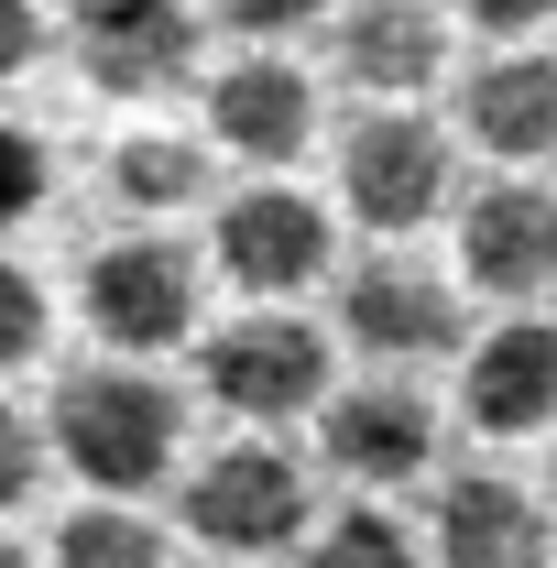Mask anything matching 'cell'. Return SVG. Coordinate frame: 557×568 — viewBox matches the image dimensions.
Here are the masks:
<instances>
[{"instance_id":"obj_1","label":"cell","mask_w":557,"mask_h":568,"mask_svg":"<svg viewBox=\"0 0 557 568\" xmlns=\"http://www.w3.org/2000/svg\"><path fill=\"white\" fill-rule=\"evenodd\" d=\"M33 426H44V459H67L99 503H142L186 459V394L153 361H110V351L55 372V405Z\"/></svg>"},{"instance_id":"obj_2","label":"cell","mask_w":557,"mask_h":568,"mask_svg":"<svg viewBox=\"0 0 557 568\" xmlns=\"http://www.w3.org/2000/svg\"><path fill=\"white\" fill-rule=\"evenodd\" d=\"M175 525L230 568H263V558H295L306 547V525H317V481H306V459L284 448V437H219L209 459H186L175 470Z\"/></svg>"},{"instance_id":"obj_3","label":"cell","mask_w":557,"mask_h":568,"mask_svg":"<svg viewBox=\"0 0 557 568\" xmlns=\"http://www.w3.org/2000/svg\"><path fill=\"white\" fill-rule=\"evenodd\" d=\"M328 383H340L328 328H317V317H295V306H241L230 328L198 339V394H209L241 437H284L295 416H317V405H328Z\"/></svg>"},{"instance_id":"obj_4","label":"cell","mask_w":557,"mask_h":568,"mask_svg":"<svg viewBox=\"0 0 557 568\" xmlns=\"http://www.w3.org/2000/svg\"><path fill=\"white\" fill-rule=\"evenodd\" d=\"M77 306H88V328H99L110 361H164V351H186L198 317H209V252L175 241V230H132V241H110L88 263Z\"/></svg>"},{"instance_id":"obj_5","label":"cell","mask_w":557,"mask_h":568,"mask_svg":"<svg viewBox=\"0 0 557 568\" xmlns=\"http://www.w3.org/2000/svg\"><path fill=\"white\" fill-rule=\"evenodd\" d=\"M340 209L383 241L459 209V142L426 110H350L340 121Z\"/></svg>"},{"instance_id":"obj_6","label":"cell","mask_w":557,"mask_h":568,"mask_svg":"<svg viewBox=\"0 0 557 568\" xmlns=\"http://www.w3.org/2000/svg\"><path fill=\"white\" fill-rule=\"evenodd\" d=\"M209 263L241 284L252 306H295L306 284L340 274V219L317 209L306 186H284V175H252V186H230V197H219Z\"/></svg>"},{"instance_id":"obj_7","label":"cell","mask_w":557,"mask_h":568,"mask_svg":"<svg viewBox=\"0 0 557 568\" xmlns=\"http://www.w3.org/2000/svg\"><path fill=\"white\" fill-rule=\"evenodd\" d=\"M340 339L383 372H416V361H459L470 351V295L459 274H437L416 252H361L340 274Z\"/></svg>"},{"instance_id":"obj_8","label":"cell","mask_w":557,"mask_h":568,"mask_svg":"<svg viewBox=\"0 0 557 568\" xmlns=\"http://www.w3.org/2000/svg\"><path fill=\"white\" fill-rule=\"evenodd\" d=\"M459 295H492L503 317L557 306V186L547 175H492L459 197Z\"/></svg>"},{"instance_id":"obj_9","label":"cell","mask_w":557,"mask_h":568,"mask_svg":"<svg viewBox=\"0 0 557 568\" xmlns=\"http://www.w3.org/2000/svg\"><path fill=\"white\" fill-rule=\"evenodd\" d=\"M437 448H448V416H437V394L405 383V372L328 383V405H317V459L340 470L350 493H405V481L437 470Z\"/></svg>"},{"instance_id":"obj_10","label":"cell","mask_w":557,"mask_h":568,"mask_svg":"<svg viewBox=\"0 0 557 568\" xmlns=\"http://www.w3.org/2000/svg\"><path fill=\"white\" fill-rule=\"evenodd\" d=\"M426 547L437 568H557V514L514 459H459L426 493Z\"/></svg>"},{"instance_id":"obj_11","label":"cell","mask_w":557,"mask_h":568,"mask_svg":"<svg viewBox=\"0 0 557 568\" xmlns=\"http://www.w3.org/2000/svg\"><path fill=\"white\" fill-rule=\"evenodd\" d=\"M328 67L361 88V110H426V88L448 77V11L437 0H350L328 11Z\"/></svg>"},{"instance_id":"obj_12","label":"cell","mask_w":557,"mask_h":568,"mask_svg":"<svg viewBox=\"0 0 557 568\" xmlns=\"http://www.w3.org/2000/svg\"><path fill=\"white\" fill-rule=\"evenodd\" d=\"M459 426L514 448L557 426V317H492L459 351Z\"/></svg>"},{"instance_id":"obj_13","label":"cell","mask_w":557,"mask_h":568,"mask_svg":"<svg viewBox=\"0 0 557 568\" xmlns=\"http://www.w3.org/2000/svg\"><path fill=\"white\" fill-rule=\"evenodd\" d=\"M470 153H492L503 175L557 164V55L547 44H492L482 67H459V132Z\"/></svg>"},{"instance_id":"obj_14","label":"cell","mask_w":557,"mask_h":568,"mask_svg":"<svg viewBox=\"0 0 557 568\" xmlns=\"http://www.w3.org/2000/svg\"><path fill=\"white\" fill-rule=\"evenodd\" d=\"M198 142L230 153V164H252V175L295 164L317 142V77L295 67V55H230L209 77V132Z\"/></svg>"},{"instance_id":"obj_15","label":"cell","mask_w":557,"mask_h":568,"mask_svg":"<svg viewBox=\"0 0 557 568\" xmlns=\"http://www.w3.org/2000/svg\"><path fill=\"white\" fill-rule=\"evenodd\" d=\"M67 44L110 99H153V88H175V77L198 67L209 22L186 0H88V11H67Z\"/></svg>"},{"instance_id":"obj_16","label":"cell","mask_w":557,"mask_h":568,"mask_svg":"<svg viewBox=\"0 0 557 568\" xmlns=\"http://www.w3.org/2000/svg\"><path fill=\"white\" fill-rule=\"evenodd\" d=\"M110 197L142 219H175L209 197V142L198 132H132L121 153H110Z\"/></svg>"},{"instance_id":"obj_17","label":"cell","mask_w":557,"mask_h":568,"mask_svg":"<svg viewBox=\"0 0 557 568\" xmlns=\"http://www.w3.org/2000/svg\"><path fill=\"white\" fill-rule=\"evenodd\" d=\"M295 568H426V547H416V525H405V514L350 503V514H317V525H306Z\"/></svg>"},{"instance_id":"obj_18","label":"cell","mask_w":557,"mask_h":568,"mask_svg":"<svg viewBox=\"0 0 557 568\" xmlns=\"http://www.w3.org/2000/svg\"><path fill=\"white\" fill-rule=\"evenodd\" d=\"M44 568H164V525L132 503H77L44 547Z\"/></svg>"},{"instance_id":"obj_19","label":"cell","mask_w":557,"mask_h":568,"mask_svg":"<svg viewBox=\"0 0 557 568\" xmlns=\"http://www.w3.org/2000/svg\"><path fill=\"white\" fill-rule=\"evenodd\" d=\"M230 55H284L295 33H328V0H209L198 11Z\"/></svg>"},{"instance_id":"obj_20","label":"cell","mask_w":557,"mask_h":568,"mask_svg":"<svg viewBox=\"0 0 557 568\" xmlns=\"http://www.w3.org/2000/svg\"><path fill=\"white\" fill-rule=\"evenodd\" d=\"M44 328H55V306H44V284L22 274L11 252H0V372H22V361L44 351Z\"/></svg>"},{"instance_id":"obj_21","label":"cell","mask_w":557,"mask_h":568,"mask_svg":"<svg viewBox=\"0 0 557 568\" xmlns=\"http://www.w3.org/2000/svg\"><path fill=\"white\" fill-rule=\"evenodd\" d=\"M44 186H55V164H44V142L22 132V121H0V241H11L22 219L44 209Z\"/></svg>"},{"instance_id":"obj_22","label":"cell","mask_w":557,"mask_h":568,"mask_svg":"<svg viewBox=\"0 0 557 568\" xmlns=\"http://www.w3.org/2000/svg\"><path fill=\"white\" fill-rule=\"evenodd\" d=\"M44 470H55V459H44V426H33L11 394H0V525H11L22 503L44 493Z\"/></svg>"},{"instance_id":"obj_23","label":"cell","mask_w":557,"mask_h":568,"mask_svg":"<svg viewBox=\"0 0 557 568\" xmlns=\"http://www.w3.org/2000/svg\"><path fill=\"white\" fill-rule=\"evenodd\" d=\"M55 44V22H44V0H0V88L11 77H33V55Z\"/></svg>"},{"instance_id":"obj_24","label":"cell","mask_w":557,"mask_h":568,"mask_svg":"<svg viewBox=\"0 0 557 568\" xmlns=\"http://www.w3.org/2000/svg\"><path fill=\"white\" fill-rule=\"evenodd\" d=\"M448 11H459V22H470V33H492V44H525V33H536V22H547L557 0H448Z\"/></svg>"},{"instance_id":"obj_25","label":"cell","mask_w":557,"mask_h":568,"mask_svg":"<svg viewBox=\"0 0 557 568\" xmlns=\"http://www.w3.org/2000/svg\"><path fill=\"white\" fill-rule=\"evenodd\" d=\"M0 568H33V558H22V547H11V525H0Z\"/></svg>"},{"instance_id":"obj_26","label":"cell","mask_w":557,"mask_h":568,"mask_svg":"<svg viewBox=\"0 0 557 568\" xmlns=\"http://www.w3.org/2000/svg\"><path fill=\"white\" fill-rule=\"evenodd\" d=\"M67 11H88V0H67Z\"/></svg>"}]
</instances>
